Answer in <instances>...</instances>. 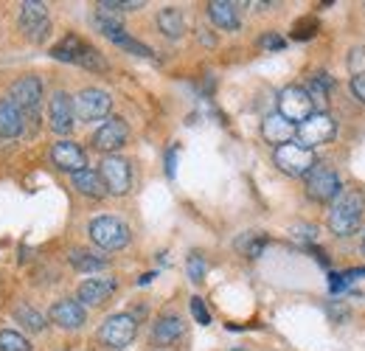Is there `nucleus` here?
<instances>
[{"label": "nucleus", "mask_w": 365, "mask_h": 351, "mask_svg": "<svg viewBox=\"0 0 365 351\" xmlns=\"http://www.w3.org/2000/svg\"><path fill=\"white\" fill-rule=\"evenodd\" d=\"M312 113H315V104H312L309 93L301 88V85H289V88L281 90V96H278V116H284L289 124L298 127Z\"/></svg>", "instance_id": "5"}, {"label": "nucleus", "mask_w": 365, "mask_h": 351, "mask_svg": "<svg viewBox=\"0 0 365 351\" xmlns=\"http://www.w3.org/2000/svg\"><path fill=\"white\" fill-rule=\"evenodd\" d=\"M88 233L101 250H121L130 245V228L115 217H96L88 225Z\"/></svg>", "instance_id": "4"}, {"label": "nucleus", "mask_w": 365, "mask_h": 351, "mask_svg": "<svg viewBox=\"0 0 365 351\" xmlns=\"http://www.w3.org/2000/svg\"><path fill=\"white\" fill-rule=\"evenodd\" d=\"M82 48H85V40H79V37L68 34L62 43L53 45L51 56H53V59H59V62H73V65H76V56L82 54Z\"/></svg>", "instance_id": "24"}, {"label": "nucleus", "mask_w": 365, "mask_h": 351, "mask_svg": "<svg viewBox=\"0 0 365 351\" xmlns=\"http://www.w3.org/2000/svg\"><path fill=\"white\" fill-rule=\"evenodd\" d=\"M115 45H118V48H124V51H130V54H135V56H146V59H152V56H155L149 45L138 43V40H133L130 34H124V37H118V40H115Z\"/></svg>", "instance_id": "30"}, {"label": "nucleus", "mask_w": 365, "mask_h": 351, "mask_svg": "<svg viewBox=\"0 0 365 351\" xmlns=\"http://www.w3.org/2000/svg\"><path fill=\"white\" fill-rule=\"evenodd\" d=\"M51 161H53L56 169L71 172V175L88 169V155H85V149H82L79 143H73V141H59V143H53V146H51Z\"/></svg>", "instance_id": "12"}, {"label": "nucleus", "mask_w": 365, "mask_h": 351, "mask_svg": "<svg viewBox=\"0 0 365 351\" xmlns=\"http://www.w3.org/2000/svg\"><path fill=\"white\" fill-rule=\"evenodd\" d=\"M0 351H31V343L26 335H20L14 329H3L0 332Z\"/></svg>", "instance_id": "28"}, {"label": "nucleus", "mask_w": 365, "mask_h": 351, "mask_svg": "<svg viewBox=\"0 0 365 351\" xmlns=\"http://www.w3.org/2000/svg\"><path fill=\"white\" fill-rule=\"evenodd\" d=\"M76 65H82V68H88V71H96V73L107 71V59L88 43H85V48H82V54L76 56Z\"/></svg>", "instance_id": "27"}, {"label": "nucleus", "mask_w": 365, "mask_h": 351, "mask_svg": "<svg viewBox=\"0 0 365 351\" xmlns=\"http://www.w3.org/2000/svg\"><path fill=\"white\" fill-rule=\"evenodd\" d=\"M71 264L79 273H98V270L107 267V256H98V253H91V250H73L71 253Z\"/></svg>", "instance_id": "23"}, {"label": "nucleus", "mask_w": 365, "mask_h": 351, "mask_svg": "<svg viewBox=\"0 0 365 351\" xmlns=\"http://www.w3.org/2000/svg\"><path fill=\"white\" fill-rule=\"evenodd\" d=\"M115 290H118V281L110 278V275H104V278H88L85 284H79V304L82 307L85 304L88 307H98V304L110 301Z\"/></svg>", "instance_id": "14"}, {"label": "nucleus", "mask_w": 365, "mask_h": 351, "mask_svg": "<svg viewBox=\"0 0 365 351\" xmlns=\"http://www.w3.org/2000/svg\"><path fill=\"white\" fill-rule=\"evenodd\" d=\"M343 194V180L329 166H315L307 175V197L315 203H334Z\"/></svg>", "instance_id": "6"}, {"label": "nucleus", "mask_w": 365, "mask_h": 351, "mask_svg": "<svg viewBox=\"0 0 365 351\" xmlns=\"http://www.w3.org/2000/svg\"><path fill=\"white\" fill-rule=\"evenodd\" d=\"M11 101L20 107L23 118H34V124L40 121L37 110H40V101H43V82L37 76H23L11 85Z\"/></svg>", "instance_id": "8"}, {"label": "nucleus", "mask_w": 365, "mask_h": 351, "mask_svg": "<svg viewBox=\"0 0 365 351\" xmlns=\"http://www.w3.org/2000/svg\"><path fill=\"white\" fill-rule=\"evenodd\" d=\"M185 323L180 320V315H160L158 323L152 326V340L155 346H172L178 337H182Z\"/></svg>", "instance_id": "17"}, {"label": "nucleus", "mask_w": 365, "mask_h": 351, "mask_svg": "<svg viewBox=\"0 0 365 351\" xmlns=\"http://www.w3.org/2000/svg\"><path fill=\"white\" fill-rule=\"evenodd\" d=\"M262 135H264V141L267 143H273V146H284V143H289L292 141V135H295V124H289L284 116H278V113H270L264 121H262Z\"/></svg>", "instance_id": "18"}, {"label": "nucleus", "mask_w": 365, "mask_h": 351, "mask_svg": "<svg viewBox=\"0 0 365 351\" xmlns=\"http://www.w3.org/2000/svg\"><path fill=\"white\" fill-rule=\"evenodd\" d=\"M205 270H208V264H205V259H202L200 253H191V256H188L185 273H188V278H191L194 284H200V281L205 278Z\"/></svg>", "instance_id": "29"}, {"label": "nucleus", "mask_w": 365, "mask_h": 351, "mask_svg": "<svg viewBox=\"0 0 365 351\" xmlns=\"http://www.w3.org/2000/svg\"><path fill=\"white\" fill-rule=\"evenodd\" d=\"M20 26L29 31V37L34 40H43L51 29L48 23V9L46 3H23V11H20Z\"/></svg>", "instance_id": "16"}, {"label": "nucleus", "mask_w": 365, "mask_h": 351, "mask_svg": "<svg viewBox=\"0 0 365 351\" xmlns=\"http://www.w3.org/2000/svg\"><path fill=\"white\" fill-rule=\"evenodd\" d=\"M51 320L59 326V329H82L85 320H88V312L79 301L73 298H65V301H56L51 307Z\"/></svg>", "instance_id": "15"}, {"label": "nucleus", "mask_w": 365, "mask_h": 351, "mask_svg": "<svg viewBox=\"0 0 365 351\" xmlns=\"http://www.w3.org/2000/svg\"><path fill=\"white\" fill-rule=\"evenodd\" d=\"M262 48H267V51H281V48H284V40H281L278 34H264V37H262Z\"/></svg>", "instance_id": "36"}, {"label": "nucleus", "mask_w": 365, "mask_h": 351, "mask_svg": "<svg viewBox=\"0 0 365 351\" xmlns=\"http://www.w3.org/2000/svg\"><path fill=\"white\" fill-rule=\"evenodd\" d=\"M315 31H318V23H315L312 17H304V20L295 23L292 37H295V40H309V37H315Z\"/></svg>", "instance_id": "31"}, {"label": "nucleus", "mask_w": 365, "mask_h": 351, "mask_svg": "<svg viewBox=\"0 0 365 351\" xmlns=\"http://www.w3.org/2000/svg\"><path fill=\"white\" fill-rule=\"evenodd\" d=\"M138 335V320L135 315L130 312H118V315H110L101 329H98V340L107 346V349H127Z\"/></svg>", "instance_id": "3"}, {"label": "nucleus", "mask_w": 365, "mask_h": 351, "mask_svg": "<svg viewBox=\"0 0 365 351\" xmlns=\"http://www.w3.org/2000/svg\"><path fill=\"white\" fill-rule=\"evenodd\" d=\"M48 121H51V130L56 135H68L76 124V110H73V98L65 93V90H56L51 96V104H48Z\"/></svg>", "instance_id": "11"}, {"label": "nucleus", "mask_w": 365, "mask_h": 351, "mask_svg": "<svg viewBox=\"0 0 365 351\" xmlns=\"http://www.w3.org/2000/svg\"><path fill=\"white\" fill-rule=\"evenodd\" d=\"M127 124L121 121V118H110V121H104L96 135H93V146L98 149V152H107V155H113V152H118L124 143H127Z\"/></svg>", "instance_id": "13"}, {"label": "nucleus", "mask_w": 365, "mask_h": 351, "mask_svg": "<svg viewBox=\"0 0 365 351\" xmlns=\"http://www.w3.org/2000/svg\"><path fill=\"white\" fill-rule=\"evenodd\" d=\"M230 351H242V349H230Z\"/></svg>", "instance_id": "38"}, {"label": "nucleus", "mask_w": 365, "mask_h": 351, "mask_svg": "<svg viewBox=\"0 0 365 351\" xmlns=\"http://www.w3.org/2000/svg\"><path fill=\"white\" fill-rule=\"evenodd\" d=\"M14 320H17V323H23V326H26L29 332H34V335L46 329V317H43L37 309L26 307V304H20V307L14 309Z\"/></svg>", "instance_id": "25"}, {"label": "nucleus", "mask_w": 365, "mask_h": 351, "mask_svg": "<svg viewBox=\"0 0 365 351\" xmlns=\"http://www.w3.org/2000/svg\"><path fill=\"white\" fill-rule=\"evenodd\" d=\"M73 188H76L79 194L91 197V200H101V197L107 194V188H104L101 177H98V172H93V169H82V172H76V175H73Z\"/></svg>", "instance_id": "21"}, {"label": "nucleus", "mask_w": 365, "mask_h": 351, "mask_svg": "<svg viewBox=\"0 0 365 351\" xmlns=\"http://www.w3.org/2000/svg\"><path fill=\"white\" fill-rule=\"evenodd\" d=\"M351 93H354V98H357V101H363L365 104V73L351 76Z\"/></svg>", "instance_id": "35"}, {"label": "nucleus", "mask_w": 365, "mask_h": 351, "mask_svg": "<svg viewBox=\"0 0 365 351\" xmlns=\"http://www.w3.org/2000/svg\"><path fill=\"white\" fill-rule=\"evenodd\" d=\"M23 124H26V118H23L20 107L11 98H0V135L3 138H17L23 132Z\"/></svg>", "instance_id": "20"}, {"label": "nucleus", "mask_w": 365, "mask_h": 351, "mask_svg": "<svg viewBox=\"0 0 365 351\" xmlns=\"http://www.w3.org/2000/svg\"><path fill=\"white\" fill-rule=\"evenodd\" d=\"M191 315H194V320L200 323V326H208L211 323V315H208V309H205V304H202V298H191Z\"/></svg>", "instance_id": "33"}, {"label": "nucleus", "mask_w": 365, "mask_h": 351, "mask_svg": "<svg viewBox=\"0 0 365 351\" xmlns=\"http://www.w3.org/2000/svg\"><path fill=\"white\" fill-rule=\"evenodd\" d=\"M365 214V194L363 191H343L331 211H329V228L334 236H351L360 222H363Z\"/></svg>", "instance_id": "1"}, {"label": "nucleus", "mask_w": 365, "mask_h": 351, "mask_svg": "<svg viewBox=\"0 0 365 351\" xmlns=\"http://www.w3.org/2000/svg\"><path fill=\"white\" fill-rule=\"evenodd\" d=\"M267 245V236H259V233H245L239 242H236V250H242L247 259H259L262 250Z\"/></svg>", "instance_id": "26"}, {"label": "nucleus", "mask_w": 365, "mask_h": 351, "mask_svg": "<svg viewBox=\"0 0 365 351\" xmlns=\"http://www.w3.org/2000/svg\"><path fill=\"white\" fill-rule=\"evenodd\" d=\"M349 71H351V76L365 73V48H354L349 54Z\"/></svg>", "instance_id": "32"}, {"label": "nucleus", "mask_w": 365, "mask_h": 351, "mask_svg": "<svg viewBox=\"0 0 365 351\" xmlns=\"http://www.w3.org/2000/svg\"><path fill=\"white\" fill-rule=\"evenodd\" d=\"M158 29H160L166 37L178 40V37H182V31H185V20H182V14L178 9L166 6V9L158 11Z\"/></svg>", "instance_id": "22"}, {"label": "nucleus", "mask_w": 365, "mask_h": 351, "mask_svg": "<svg viewBox=\"0 0 365 351\" xmlns=\"http://www.w3.org/2000/svg\"><path fill=\"white\" fill-rule=\"evenodd\" d=\"M334 132H337V124H334V118L329 113H312L307 121H301L295 127V135H298L301 146H307V149H315L320 143H329L334 138Z\"/></svg>", "instance_id": "7"}, {"label": "nucleus", "mask_w": 365, "mask_h": 351, "mask_svg": "<svg viewBox=\"0 0 365 351\" xmlns=\"http://www.w3.org/2000/svg\"><path fill=\"white\" fill-rule=\"evenodd\" d=\"M363 250H365V242H363Z\"/></svg>", "instance_id": "39"}, {"label": "nucleus", "mask_w": 365, "mask_h": 351, "mask_svg": "<svg viewBox=\"0 0 365 351\" xmlns=\"http://www.w3.org/2000/svg\"><path fill=\"white\" fill-rule=\"evenodd\" d=\"M110 107H113L110 93H104L98 88H85L73 98V110H76L79 121H98V118H104L110 113Z\"/></svg>", "instance_id": "10"}, {"label": "nucleus", "mask_w": 365, "mask_h": 351, "mask_svg": "<svg viewBox=\"0 0 365 351\" xmlns=\"http://www.w3.org/2000/svg\"><path fill=\"white\" fill-rule=\"evenodd\" d=\"M275 166L289 177H307L315 166H318V158H315V149H307L301 143H284V146H275L273 155Z\"/></svg>", "instance_id": "2"}, {"label": "nucleus", "mask_w": 365, "mask_h": 351, "mask_svg": "<svg viewBox=\"0 0 365 351\" xmlns=\"http://www.w3.org/2000/svg\"><path fill=\"white\" fill-rule=\"evenodd\" d=\"M208 17H211V23L217 26V29H222V31H236L239 29V9H236V3H230V0H214V3H208Z\"/></svg>", "instance_id": "19"}, {"label": "nucleus", "mask_w": 365, "mask_h": 351, "mask_svg": "<svg viewBox=\"0 0 365 351\" xmlns=\"http://www.w3.org/2000/svg\"><path fill=\"white\" fill-rule=\"evenodd\" d=\"M175 161H178V149H172L169 158H166V172H169V177H175Z\"/></svg>", "instance_id": "37"}, {"label": "nucleus", "mask_w": 365, "mask_h": 351, "mask_svg": "<svg viewBox=\"0 0 365 351\" xmlns=\"http://www.w3.org/2000/svg\"><path fill=\"white\" fill-rule=\"evenodd\" d=\"M315 233H318V230H315L312 225H295V228H292V236L301 239V242H315Z\"/></svg>", "instance_id": "34"}, {"label": "nucleus", "mask_w": 365, "mask_h": 351, "mask_svg": "<svg viewBox=\"0 0 365 351\" xmlns=\"http://www.w3.org/2000/svg\"><path fill=\"white\" fill-rule=\"evenodd\" d=\"M101 183H104V188L110 191V194H118V197H124L127 191H130V185H133V172H130V163L124 161V158H115V155H107L104 161H101Z\"/></svg>", "instance_id": "9"}]
</instances>
